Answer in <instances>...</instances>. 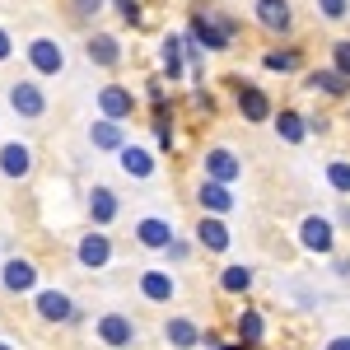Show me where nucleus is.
I'll list each match as a JSON object with an SVG mask.
<instances>
[{
	"mask_svg": "<svg viewBox=\"0 0 350 350\" xmlns=\"http://www.w3.org/2000/svg\"><path fill=\"white\" fill-rule=\"evenodd\" d=\"M229 19H219V24H211V19H196L191 24V33H196V42H206L211 52H219V47H229Z\"/></svg>",
	"mask_w": 350,
	"mask_h": 350,
	"instance_id": "f257e3e1",
	"label": "nucleus"
},
{
	"mask_svg": "<svg viewBox=\"0 0 350 350\" xmlns=\"http://www.w3.org/2000/svg\"><path fill=\"white\" fill-rule=\"evenodd\" d=\"M10 103H14V112H24V117H42V94H38V84H14V89H10Z\"/></svg>",
	"mask_w": 350,
	"mask_h": 350,
	"instance_id": "f03ea898",
	"label": "nucleus"
},
{
	"mask_svg": "<svg viewBox=\"0 0 350 350\" xmlns=\"http://www.w3.org/2000/svg\"><path fill=\"white\" fill-rule=\"evenodd\" d=\"M257 19L267 28H290V5L285 0H257Z\"/></svg>",
	"mask_w": 350,
	"mask_h": 350,
	"instance_id": "7ed1b4c3",
	"label": "nucleus"
},
{
	"mask_svg": "<svg viewBox=\"0 0 350 350\" xmlns=\"http://www.w3.org/2000/svg\"><path fill=\"white\" fill-rule=\"evenodd\" d=\"M239 108H243V117H247V122H267V94H262V89H243L239 94Z\"/></svg>",
	"mask_w": 350,
	"mask_h": 350,
	"instance_id": "20e7f679",
	"label": "nucleus"
},
{
	"mask_svg": "<svg viewBox=\"0 0 350 350\" xmlns=\"http://www.w3.org/2000/svg\"><path fill=\"white\" fill-rule=\"evenodd\" d=\"M0 168H5L10 178H24L28 173V150L24 145H5V150H0Z\"/></svg>",
	"mask_w": 350,
	"mask_h": 350,
	"instance_id": "39448f33",
	"label": "nucleus"
},
{
	"mask_svg": "<svg viewBox=\"0 0 350 350\" xmlns=\"http://www.w3.org/2000/svg\"><path fill=\"white\" fill-rule=\"evenodd\" d=\"M33 66H38V70H47V75L61 70V47L47 42V38H42V42H33Z\"/></svg>",
	"mask_w": 350,
	"mask_h": 350,
	"instance_id": "423d86ee",
	"label": "nucleus"
},
{
	"mask_svg": "<svg viewBox=\"0 0 350 350\" xmlns=\"http://www.w3.org/2000/svg\"><path fill=\"white\" fill-rule=\"evenodd\" d=\"M98 336L108 341V346H126L135 332H131V323L126 318H103V327H98Z\"/></svg>",
	"mask_w": 350,
	"mask_h": 350,
	"instance_id": "0eeeda50",
	"label": "nucleus"
},
{
	"mask_svg": "<svg viewBox=\"0 0 350 350\" xmlns=\"http://www.w3.org/2000/svg\"><path fill=\"white\" fill-rule=\"evenodd\" d=\"M80 262H84V267H103V262H108V239H103V234L84 239L80 243Z\"/></svg>",
	"mask_w": 350,
	"mask_h": 350,
	"instance_id": "6e6552de",
	"label": "nucleus"
},
{
	"mask_svg": "<svg viewBox=\"0 0 350 350\" xmlns=\"http://www.w3.org/2000/svg\"><path fill=\"white\" fill-rule=\"evenodd\" d=\"M38 313L52 318V323H66V318H70V299L66 295H42L38 299Z\"/></svg>",
	"mask_w": 350,
	"mask_h": 350,
	"instance_id": "1a4fd4ad",
	"label": "nucleus"
},
{
	"mask_svg": "<svg viewBox=\"0 0 350 350\" xmlns=\"http://www.w3.org/2000/svg\"><path fill=\"white\" fill-rule=\"evenodd\" d=\"M168 239H173V229H168L163 219H145V224H140V243H145V247H168Z\"/></svg>",
	"mask_w": 350,
	"mask_h": 350,
	"instance_id": "9d476101",
	"label": "nucleus"
},
{
	"mask_svg": "<svg viewBox=\"0 0 350 350\" xmlns=\"http://www.w3.org/2000/svg\"><path fill=\"white\" fill-rule=\"evenodd\" d=\"M304 243L318 247V252H327V247H332V224H327V219H308V224H304Z\"/></svg>",
	"mask_w": 350,
	"mask_h": 350,
	"instance_id": "9b49d317",
	"label": "nucleus"
},
{
	"mask_svg": "<svg viewBox=\"0 0 350 350\" xmlns=\"http://www.w3.org/2000/svg\"><path fill=\"white\" fill-rule=\"evenodd\" d=\"M5 290H33V267L28 262H10L5 267Z\"/></svg>",
	"mask_w": 350,
	"mask_h": 350,
	"instance_id": "f8f14e48",
	"label": "nucleus"
},
{
	"mask_svg": "<svg viewBox=\"0 0 350 350\" xmlns=\"http://www.w3.org/2000/svg\"><path fill=\"white\" fill-rule=\"evenodd\" d=\"M122 168H126V173H135V178H150V168H154V163H150V154H145V150H122Z\"/></svg>",
	"mask_w": 350,
	"mask_h": 350,
	"instance_id": "ddd939ff",
	"label": "nucleus"
},
{
	"mask_svg": "<svg viewBox=\"0 0 350 350\" xmlns=\"http://www.w3.org/2000/svg\"><path fill=\"white\" fill-rule=\"evenodd\" d=\"M211 173H215V183H229V178H239V163H234V154L215 150V154H211Z\"/></svg>",
	"mask_w": 350,
	"mask_h": 350,
	"instance_id": "4468645a",
	"label": "nucleus"
},
{
	"mask_svg": "<svg viewBox=\"0 0 350 350\" xmlns=\"http://www.w3.org/2000/svg\"><path fill=\"white\" fill-rule=\"evenodd\" d=\"M201 243L219 252V247H229V229H224L219 219H206V224H201Z\"/></svg>",
	"mask_w": 350,
	"mask_h": 350,
	"instance_id": "2eb2a0df",
	"label": "nucleus"
},
{
	"mask_svg": "<svg viewBox=\"0 0 350 350\" xmlns=\"http://www.w3.org/2000/svg\"><path fill=\"white\" fill-rule=\"evenodd\" d=\"M140 285H145V295H150V299H173V280H168V275H159V271H150Z\"/></svg>",
	"mask_w": 350,
	"mask_h": 350,
	"instance_id": "dca6fc26",
	"label": "nucleus"
},
{
	"mask_svg": "<svg viewBox=\"0 0 350 350\" xmlns=\"http://www.w3.org/2000/svg\"><path fill=\"white\" fill-rule=\"evenodd\" d=\"M103 108H108V117L131 112V94H126V89H103Z\"/></svg>",
	"mask_w": 350,
	"mask_h": 350,
	"instance_id": "f3484780",
	"label": "nucleus"
},
{
	"mask_svg": "<svg viewBox=\"0 0 350 350\" xmlns=\"http://www.w3.org/2000/svg\"><path fill=\"white\" fill-rule=\"evenodd\" d=\"M308 84H313V89H323V94H341V89H346V75H341V70H318Z\"/></svg>",
	"mask_w": 350,
	"mask_h": 350,
	"instance_id": "a211bd4d",
	"label": "nucleus"
},
{
	"mask_svg": "<svg viewBox=\"0 0 350 350\" xmlns=\"http://www.w3.org/2000/svg\"><path fill=\"white\" fill-rule=\"evenodd\" d=\"M201 201H206L211 211H229V191H224V183H206V187H201Z\"/></svg>",
	"mask_w": 350,
	"mask_h": 350,
	"instance_id": "6ab92c4d",
	"label": "nucleus"
},
{
	"mask_svg": "<svg viewBox=\"0 0 350 350\" xmlns=\"http://www.w3.org/2000/svg\"><path fill=\"white\" fill-rule=\"evenodd\" d=\"M89 56H94L98 66H112V61H117V42H112V38H98V42H89Z\"/></svg>",
	"mask_w": 350,
	"mask_h": 350,
	"instance_id": "aec40b11",
	"label": "nucleus"
},
{
	"mask_svg": "<svg viewBox=\"0 0 350 350\" xmlns=\"http://www.w3.org/2000/svg\"><path fill=\"white\" fill-rule=\"evenodd\" d=\"M239 336L243 341H262V318H257V313H243L239 318Z\"/></svg>",
	"mask_w": 350,
	"mask_h": 350,
	"instance_id": "412c9836",
	"label": "nucleus"
},
{
	"mask_svg": "<svg viewBox=\"0 0 350 350\" xmlns=\"http://www.w3.org/2000/svg\"><path fill=\"white\" fill-rule=\"evenodd\" d=\"M247 285H252V271H243V267L224 271V290H247Z\"/></svg>",
	"mask_w": 350,
	"mask_h": 350,
	"instance_id": "4be33fe9",
	"label": "nucleus"
},
{
	"mask_svg": "<svg viewBox=\"0 0 350 350\" xmlns=\"http://www.w3.org/2000/svg\"><path fill=\"white\" fill-rule=\"evenodd\" d=\"M168 341H178V346H191V341H196V327H191V323H168Z\"/></svg>",
	"mask_w": 350,
	"mask_h": 350,
	"instance_id": "5701e85b",
	"label": "nucleus"
},
{
	"mask_svg": "<svg viewBox=\"0 0 350 350\" xmlns=\"http://www.w3.org/2000/svg\"><path fill=\"white\" fill-rule=\"evenodd\" d=\"M327 178H332V187H336V191H350V163H332Z\"/></svg>",
	"mask_w": 350,
	"mask_h": 350,
	"instance_id": "b1692460",
	"label": "nucleus"
},
{
	"mask_svg": "<svg viewBox=\"0 0 350 350\" xmlns=\"http://www.w3.org/2000/svg\"><path fill=\"white\" fill-rule=\"evenodd\" d=\"M122 131H117V122H103V126H94V145H117Z\"/></svg>",
	"mask_w": 350,
	"mask_h": 350,
	"instance_id": "393cba45",
	"label": "nucleus"
},
{
	"mask_svg": "<svg viewBox=\"0 0 350 350\" xmlns=\"http://www.w3.org/2000/svg\"><path fill=\"white\" fill-rule=\"evenodd\" d=\"M112 211H117V206H112V191H94V215L112 219Z\"/></svg>",
	"mask_w": 350,
	"mask_h": 350,
	"instance_id": "a878e982",
	"label": "nucleus"
},
{
	"mask_svg": "<svg viewBox=\"0 0 350 350\" xmlns=\"http://www.w3.org/2000/svg\"><path fill=\"white\" fill-rule=\"evenodd\" d=\"M267 66H271V70H295L299 56H295V52H271V56H267Z\"/></svg>",
	"mask_w": 350,
	"mask_h": 350,
	"instance_id": "bb28decb",
	"label": "nucleus"
},
{
	"mask_svg": "<svg viewBox=\"0 0 350 350\" xmlns=\"http://www.w3.org/2000/svg\"><path fill=\"white\" fill-rule=\"evenodd\" d=\"M280 135H285V140H299V135H304V126H299L295 112H285V117H280Z\"/></svg>",
	"mask_w": 350,
	"mask_h": 350,
	"instance_id": "cd10ccee",
	"label": "nucleus"
},
{
	"mask_svg": "<svg viewBox=\"0 0 350 350\" xmlns=\"http://www.w3.org/2000/svg\"><path fill=\"white\" fill-rule=\"evenodd\" d=\"M336 70L350 80V42H336Z\"/></svg>",
	"mask_w": 350,
	"mask_h": 350,
	"instance_id": "c85d7f7f",
	"label": "nucleus"
},
{
	"mask_svg": "<svg viewBox=\"0 0 350 350\" xmlns=\"http://www.w3.org/2000/svg\"><path fill=\"white\" fill-rule=\"evenodd\" d=\"M318 5H323L327 19H341V14H346V0H318Z\"/></svg>",
	"mask_w": 350,
	"mask_h": 350,
	"instance_id": "c756f323",
	"label": "nucleus"
},
{
	"mask_svg": "<svg viewBox=\"0 0 350 350\" xmlns=\"http://www.w3.org/2000/svg\"><path fill=\"white\" fill-rule=\"evenodd\" d=\"M75 5H80L84 14H89V10H98V5H103V0H75Z\"/></svg>",
	"mask_w": 350,
	"mask_h": 350,
	"instance_id": "7c9ffc66",
	"label": "nucleus"
},
{
	"mask_svg": "<svg viewBox=\"0 0 350 350\" xmlns=\"http://www.w3.org/2000/svg\"><path fill=\"white\" fill-rule=\"evenodd\" d=\"M5 56H10V38L0 33V61H5Z\"/></svg>",
	"mask_w": 350,
	"mask_h": 350,
	"instance_id": "2f4dec72",
	"label": "nucleus"
}]
</instances>
